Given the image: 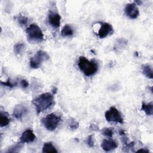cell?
<instances>
[{"label":"cell","instance_id":"30bf717a","mask_svg":"<svg viewBox=\"0 0 153 153\" xmlns=\"http://www.w3.org/2000/svg\"><path fill=\"white\" fill-rule=\"evenodd\" d=\"M36 139L34 133L30 129H27L22 133L20 137V142L22 143L32 142Z\"/></svg>","mask_w":153,"mask_h":153},{"label":"cell","instance_id":"7402d4cb","mask_svg":"<svg viewBox=\"0 0 153 153\" xmlns=\"http://www.w3.org/2000/svg\"><path fill=\"white\" fill-rule=\"evenodd\" d=\"M22 143H18L15 144L14 145L12 146L11 148L8 149V150L7 151V152H18L20 150V149L22 147V145L21 144Z\"/></svg>","mask_w":153,"mask_h":153},{"label":"cell","instance_id":"e0dca14e","mask_svg":"<svg viewBox=\"0 0 153 153\" xmlns=\"http://www.w3.org/2000/svg\"><path fill=\"white\" fill-rule=\"evenodd\" d=\"M74 31L72 27L69 25H65L62 30H61V35L63 36H72L73 35Z\"/></svg>","mask_w":153,"mask_h":153},{"label":"cell","instance_id":"1f68e13d","mask_svg":"<svg viewBox=\"0 0 153 153\" xmlns=\"http://www.w3.org/2000/svg\"><path fill=\"white\" fill-rule=\"evenodd\" d=\"M56 91H57V88H54L53 89V92L54 94H56Z\"/></svg>","mask_w":153,"mask_h":153},{"label":"cell","instance_id":"f1b7e54d","mask_svg":"<svg viewBox=\"0 0 153 153\" xmlns=\"http://www.w3.org/2000/svg\"><path fill=\"white\" fill-rule=\"evenodd\" d=\"M121 136V142L123 143V144L126 145L127 143V142H128V140L127 137L126 135H123V136Z\"/></svg>","mask_w":153,"mask_h":153},{"label":"cell","instance_id":"3957f363","mask_svg":"<svg viewBox=\"0 0 153 153\" xmlns=\"http://www.w3.org/2000/svg\"><path fill=\"white\" fill-rule=\"evenodd\" d=\"M26 33L29 41H41L44 39V34L41 28L35 23L31 24L26 29Z\"/></svg>","mask_w":153,"mask_h":153},{"label":"cell","instance_id":"5b68a950","mask_svg":"<svg viewBox=\"0 0 153 153\" xmlns=\"http://www.w3.org/2000/svg\"><path fill=\"white\" fill-rule=\"evenodd\" d=\"M49 58L48 54L45 51L39 50L34 56L30 58V66L33 69H37L40 66L42 62L48 60Z\"/></svg>","mask_w":153,"mask_h":153},{"label":"cell","instance_id":"7a4b0ae2","mask_svg":"<svg viewBox=\"0 0 153 153\" xmlns=\"http://www.w3.org/2000/svg\"><path fill=\"white\" fill-rule=\"evenodd\" d=\"M79 69L86 76H91L94 74L98 68L97 64L94 60H88L84 56H80L78 63Z\"/></svg>","mask_w":153,"mask_h":153},{"label":"cell","instance_id":"9a60e30c","mask_svg":"<svg viewBox=\"0 0 153 153\" xmlns=\"http://www.w3.org/2000/svg\"><path fill=\"white\" fill-rule=\"evenodd\" d=\"M42 152H57V151L56 150V148L54 146L53 143L51 142H45L44 143L42 149Z\"/></svg>","mask_w":153,"mask_h":153},{"label":"cell","instance_id":"44dd1931","mask_svg":"<svg viewBox=\"0 0 153 153\" xmlns=\"http://www.w3.org/2000/svg\"><path fill=\"white\" fill-rule=\"evenodd\" d=\"M101 133L104 136L111 137L113 136V128L111 127H104L101 130Z\"/></svg>","mask_w":153,"mask_h":153},{"label":"cell","instance_id":"52a82bcc","mask_svg":"<svg viewBox=\"0 0 153 153\" xmlns=\"http://www.w3.org/2000/svg\"><path fill=\"white\" fill-rule=\"evenodd\" d=\"M61 17L59 14L54 11L50 10L48 15V22L54 28H59L60 25Z\"/></svg>","mask_w":153,"mask_h":153},{"label":"cell","instance_id":"cb8c5ba5","mask_svg":"<svg viewBox=\"0 0 153 153\" xmlns=\"http://www.w3.org/2000/svg\"><path fill=\"white\" fill-rule=\"evenodd\" d=\"M1 84L3 85H5V86H7L8 87H10V88H13L15 86L17 85V82H12V81H11V79L10 78H8L6 81L4 82V81H1Z\"/></svg>","mask_w":153,"mask_h":153},{"label":"cell","instance_id":"4316f807","mask_svg":"<svg viewBox=\"0 0 153 153\" xmlns=\"http://www.w3.org/2000/svg\"><path fill=\"white\" fill-rule=\"evenodd\" d=\"M20 85L23 88H26L29 86V82L26 79H22L20 81Z\"/></svg>","mask_w":153,"mask_h":153},{"label":"cell","instance_id":"ffe728a7","mask_svg":"<svg viewBox=\"0 0 153 153\" xmlns=\"http://www.w3.org/2000/svg\"><path fill=\"white\" fill-rule=\"evenodd\" d=\"M68 126H69V127L70 129L75 130L78 128L79 123L77 121L75 120V119H74L73 118H71L69 119Z\"/></svg>","mask_w":153,"mask_h":153},{"label":"cell","instance_id":"d6986e66","mask_svg":"<svg viewBox=\"0 0 153 153\" xmlns=\"http://www.w3.org/2000/svg\"><path fill=\"white\" fill-rule=\"evenodd\" d=\"M25 48V44L22 42L17 43L14 47V51L17 54H21Z\"/></svg>","mask_w":153,"mask_h":153},{"label":"cell","instance_id":"ba28073f","mask_svg":"<svg viewBox=\"0 0 153 153\" xmlns=\"http://www.w3.org/2000/svg\"><path fill=\"white\" fill-rule=\"evenodd\" d=\"M124 11L126 16L132 19L137 18L139 15V11L134 3L127 4L125 7Z\"/></svg>","mask_w":153,"mask_h":153},{"label":"cell","instance_id":"d4e9b609","mask_svg":"<svg viewBox=\"0 0 153 153\" xmlns=\"http://www.w3.org/2000/svg\"><path fill=\"white\" fill-rule=\"evenodd\" d=\"M134 142H131L129 143H127L125 145V146L123 148V150L125 152H128L129 151H133V149L134 148Z\"/></svg>","mask_w":153,"mask_h":153},{"label":"cell","instance_id":"5bb4252c","mask_svg":"<svg viewBox=\"0 0 153 153\" xmlns=\"http://www.w3.org/2000/svg\"><path fill=\"white\" fill-rule=\"evenodd\" d=\"M142 73L148 78L152 79V69L151 66L148 64H144L142 65Z\"/></svg>","mask_w":153,"mask_h":153},{"label":"cell","instance_id":"8fae6325","mask_svg":"<svg viewBox=\"0 0 153 153\" xmlns=\"http://www.w3.org/2000/svg\"><path fill=\"white\" fill-rule=\"evenodd\" d=\"M27 112L26 107L22 105H17L15 106L13 111V116L17 119H21Z\"/></svg>","mask_w":153,"mask_h":153},{"label":"cell","instance_id":"7c38bea8","mask_svg":"<svg viewBox=\"0 0 153 153\" xmlns=\"http://www.w3.org/2000/svg\"><path fill=\"white\" fill-rule=\"evenodd\" d=\"M118 146L117 143L112 140H108V139H104L102 143H101V147L105 151H111L112 150L115 149Z\"/></svg>","mask_w":153,"mask_h":153},{"label":"cell","instance_id":"2e32d148","mask_svg":"<svg viewBox=\"0 0 153 153\" xmlns=\"http://www.w3.org/2000/svg\"><path fill=\"white\" fill-rule=\"evenodd\" d=\"M10 121L7 113L1 112L0 113V126L1 127L7 126Z\"/></svg>","mask_w":153,"mask_h":153},{"label":"cell","instance_id":"83f0119b","mask_svg":"<svg viewBox=\"0 0 153 153\" xmlns=\"http://www.w3.org/2000/svg\"><path fill=\"white\" fill-rule=\"evenodd\" d=\"M90 128L93 130V131H99V127L97 124H93V123H91L90 125Z\"/></svg>","mask_w":153,"mask_h":153},{"label":"cell","instance_id":"6da1fadb","mask_svg":"<svg viewBox=\"0 0 153 153\" xmlns=\"http://www.w3.org/2000/svg\"><path fill=\"white\" fill-rule=\"evenodd\" d=\"M54 96L50 93H43L32 100L37 114L45 111L53 104Z\"/></svg>","mask_w":153,"mask_h":153},{"label":"cell","instance_id":"4dcf8cb0","mask_svg":"<svg viewBox=\"0 0 153 153\" xmlns=\"http://www.w3.org/2000/svg\"><path fill=\"white\" fill-rule=\"evenodd\" d=\"M135 2L137 4V5H140L142 4V1H135Z\"/></svg>","mask_w":153,"mask_h":153},{"label":"cell","instance_id":"603a6c76","mask_svg":"<svg viewBox=\"0 0 153 153\" xmlns=\"http://www.w3.org/2000/svg\"><path fill=\"white\" fill-rule=\"evenodd\" d=\"M17 20L18 23L22 26L26 25H27V23H28V18L25 16L23 15H19L17 17Z\"/></svg>","mask_w":153,"mask_h":153},{"label":"cell","instance_id":"9c48e42d","mask_svg":"<svg viewBox=\"0 0 153 153\" xmlns=\"http://www.w3.org/2000/svg\"><path fill=\"white\" fill-rule=\"evenodd\" d=\"M113 33V29L112 26L106 22L102 23L101 27L98 31V36L100 38H103L108 35Z\"/></svg>","mask_w":153,"mask_h":153},{"label":"cell","instance_id":"4fadbf2b","mask_svg":"<svg viewBox=\"0 0 153 153\" xmlns=\"http://www.w3.org/2000/svg\"><path fill=\"white\" fill-rule=\"evenodd\" d=\"M141 110L144 111L147 115H152L153 113V103L150 102L148 103H142Z\"/></svg>","mask_w":153,"mask_h":153},{"label":"cell","instance_id":"277c9868","mask_svg":"<svg viewBox=\"0 0 153 153\" xmlns=\"http://www.w3.org/2000/svg\"><path fill=\"white\" fill-rule=\"evenodd\" d=\"M60 121V117L54 113L47 115L41 120V123L48 130H54Z\"/></svg>","mask_w":153,"mask_h":153},{"label":"cell","instance_id":"ac0fdd59","mask_svg":"<svg viewBox=\"0 0 153 153\" xmlns=\"http://www.w3.org/2000/svg\"><path fill=\"white\" fill-rule=\"evenodd\" d=\"M127 45V41L125 38L118 39L115 42L114 48L116 50H120L124 48Z\"/></svg>","mask_w":153,"mask_h":153},{"label":"cell","instance_id":"484cf974","mask_svg":"<svg viewBox=\"0 0 153 153\" xmlns=\"http://www.w3.org/2000/svg\"><path fill=\"white\" fill-rule=\"evenodd\" d=\"M86 143H87V145L90 148H93L94 146V143L93 135H90L88 136V137L87 138V140H86Z\"/></svg>","mask_w":153,"mask_h":153},{"label":"cell","instance_id":"f546056e","mask_svg":"<svg viewBox=\"0 0 153 153\" xmlns=\"http://www.w3.org/2000/svg\"><path fill=\"white\" fill-rule=\"evenodd\" d=\"M149 152V150L148 149H143V148H141L139 150H137L136 151V152Z\"/></svg>","mask_w":153,"mask_h":153},{"label":"cell","instance_id":"8992f818","mask_svg":"<svg viewBox=\"0 0 153 153\" xmlns=\"http://www.w3.org/2000/svg\"><path fill=\"white\" fill-rule=\"evenodd\" d=\"M105 117L106 121L108 122H115L121 124L124 123V120L121 113L115 107H111L105 112Z\"/></svg>","mask_w":153,"mask_h":153}]
</instances>
